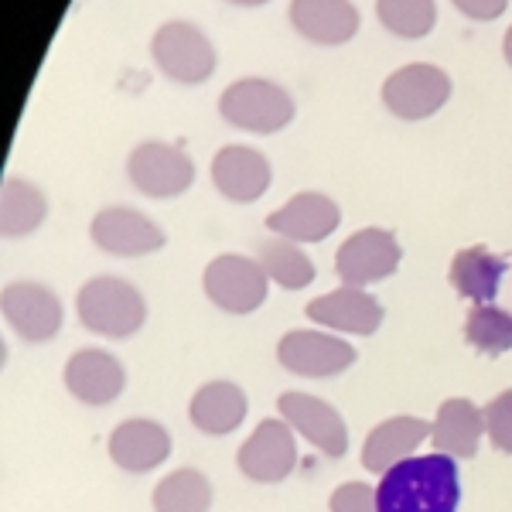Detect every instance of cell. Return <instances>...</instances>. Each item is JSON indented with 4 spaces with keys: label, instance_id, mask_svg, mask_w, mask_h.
<instances>
[{
    "label": "cell",
    "instance_id": "obj_31",
    "mask_svg": "<svg viewBox=\"0 0 512 512\" xmlns=\"http://www.w3.org/2000/svg\"><path fill=\"white\" fill-rule=\"evenodd\" d=\"M451 4L472 21H495L499 14H506L509 0H451Z\"/></svg>",
    "mask_w": 512,
    "mask_h": 512
},
{
    "label": "cell",
    "instance_id": "obj_33",
    "mask_svg": "<svg viewBox=\"0 0 512 512\" xmlns=\"http://www.w3.org/2000/svg\"><path fill=\"white\" fill-rule=\"evenodd\" d=\"M229 4H239V7H260V4H267V0H229Z\"/></svg>",
    "mask_w": 512,
    "mask_h": 512
},
{
    "label": "cell",
    "instance_id": "obj_21",
    "mask_svg": "<svg viewBox=\"0 0 512 512\" xmlns=\"http://www.w3.org/2000/svg\"><path fill=\"white\" fill-rule=\"evenodd\" d=\"M482 434H485V417L472 400L451 396V400H444L441 407H437L431 441L441 454H451V458H475Z\"/></svg>",
    "mask_w": 512,
    "mask_h": 512
},
{
    "label": "cell",
    "instance_id": "obj_23",
    "mask_svg": "<svg viewBox=\"0 0 512 512\" xmlns=\"http://www.w3.org/2000/svg\"><path fill=\"white\" fill-rule=\"evenodd\" d=\"M506 277V263L485 246H468L451 260V284L472 304H492Z\"/></svg>",
    "mask_w": 512,
    "mask_h": 512
},
{
    "label": "cell",
    "instance_id": "obj_29",
    "mask_svg": "<svg viewBox=\"0 0 512 512\" xmlns=\"http://www.w3.org/2000/svg\"><path fill=\"white\" fill-rule=\"evenodd\" d=\"M485 417V434H489L495 451L512 454V390L499 393L489 407L482 410Z\"/></svg>",
    "mask_w": 512,
    "mask_h": 512
},
{
    "label": "cell",
    "instance_id": "obj_15",
    "mask_svg": "<svg viewBox=\"0 0 512 512\" xmlns=\"http://www.w3.org/2000/svg\"><path fill=\"white\" fill-rule=\"evenodd\" d=\"M315 325H325L332 332L345 335H373L383 325V304L373 294L359 291V287H338L332 294H321L304 308Z\"/></svg>",
    "mask_w": 512,
    "mask_h": 512
},
{
    "label": "cell",
    "instance_id": "obj_6",
    "mask_svg": "<svg viewBox=\"0 0 512 512\" xmlns=\"http://www.w3.org/2000/svg\"><path fill=\"white\" fill-rule=\"evenodd\" d=\"M451 99V79L444 69L410 62L383 82V103L400 120H427Z\"/></svg>",
    "mask_w": 512,
    "mask_h": 512
},
{
    "label": "cell",
    "instance_id": "obj_14",
    "mask_svg": "<svg viewBox=\"0 0 512 512\" xmlns=\"http://www.w3.org/2000/svg\"><path fill=\"white\" fill-rule=\"evenodd\" d=\"M65 386L79 403L89 407H106L123 393L127 386V373L117 355L103 349H79L65 362Z\"/></svg>",
    "mask_w": 512,
    "mask_h": 512
},
{
    "label": "cell",
    "instance_id": "obj_2",
    "mask_svg": "<svg viewBox=\"0 0 512 512\" xmlns=\"http://www.w3.org/2000/svg\"><path fill=\"white\" fill-rule=\"evenodd\" d=\"M294 99L280 82L250 76L222 89L219 113L226 123L246 134H277L294 120Z\"/></svg>",
    "mask_w": 512,
    "mask_h": 512
},
{
    "label": "cell",
    "instance_id": "obj_27",
    "mask_svg": "<svg viewBox=\"0 0 512 512\" xmlns=\"http://www.w3.org/2000/svg\"><path fill=\"white\" fill-rule=\"evenodd\" d=\"M465 338L485 355H506L512 349V315L495 304H475L465 321Z\"/></svg>",
    "mask_w": 512,
    "mask_h": 512
},
{
    "label": "cell",
    "instance_id": "obj_11",
    "mask_svg": "<svg viewBox=\"0 0 512 512\" xmlns=\"http://www.w3.org/2000/svg\"><path fill=\"white\" fill-rule=\"evenodd\" d=\"M297 448L294 427L287 420H260V427L246 437L236 454V465L250 482L277 485L294 472Z\"/></svg>",
    "mask_w": 512,
    "mask_h": 512
},
{
    "label": "cell",
    "instance_id": "obj_28",
    "mask_svg": "<svg viewBox=\"0 0 512 512\" xmlns=\"http://www.w3.org/2000/svg\"><path fill=\"white\" fill-rule=\"evenodd\" d=\"M376 14L386 31L396 38H424L437 24V4L434 0H376Z\"/></svg>",
    "mask_w": 512,
    "mask_h": 512
},
{
    "label": "cell",
    "instance_id": "obj_30",
    "mask_svg": "<svg viewBox=\"0 0 512 512\" xmlns=\"http://www.w3.org/2000/svg\"><path fill=\"white\" fill-rule=\"evenodd\" d=\"M328 509L332 512H379L376 489H369L366 482H345L332 492Z\"/></svg>",
    "mask_w": 512,
    "mask_h": 512
},
{
    "label": "cell",
    "instance_id": "obj_3",
    "mask_svg": "<svg viewBox=\"0 0 512 512\" xmlns=\"http://www.w3.org/2000/svg\"><path fill=\"white\" fill-rule=\"evenodd\" d=\"M79 321L103 338L134 335L147 318V304L134 284L120 277H93L76 297Z\"/></svg>",
    "mask_w": 512,
    "mask_h": 512
},
{
    "label": "cell",
    "instance_id": "obj_12",
    "mask_svg": "<svg viewBox=\"0 0 512 512\" xmlns=\"http://www.w3.org/2000/svg\"><path fill=\"white\" fill-rule=\"evenodd\" d=\"M89 236H93L99 250L113 256H147L168 243L158 222H151L137 209H127V205L96 212V219L89 222Z\"/></svg>",
    "mask_w": 512,
    "mask_h": 512
},
{
    "label": "cell",
    "instance_id": "obj_18",
    "mask_svg": "<svg viewBox=\"0 0 512 512\" xmlns=\"http://www.w3.org/2000/svg\"><path fill=\"white\" fill-rule=\"evenodd\" d=\"M212 181L229 202H256L270 188V161L246 144H229L212 158Z\"/></svg>",
    "mask_w": 512,
    "mask_h": 512
},
{
    "label": "cell",
    "instance_id": "obj_22",
    "mask_svg": "<svg viewBox=\"0 0 512 512\" xmlns=\"http://www.w3.org/2000/svg\"><path fill=\"white\" fill-rule=\"evenodd\" d=\"M188 417H192V424L202 434H233L246 417V393L236 383H229V379L205 383L192 396V403H188Z\"/></svg>",
    "mask_w": 512,
    "mask_h": 512
},
{
    "label": "cell",
    "instance_id": "obj_20",
    "mask_svg": "<svg viewBox=\"0 0 512 512\" xmlns=\"http://www.w3.org/2000/svg\"><path fill=\"white\" fill-rule=\"evenodd\" d=\"M291 24L315 45H345L359 31L352 0H291Z\"/></svg>",
    "mask_w": 512,
    "mask_h": 512
},
{
    "label": "cell",
    "instance_id": "obj_26",
    "mask_svg": "<svg viewBox=\"0 0 512 512\" xmlns=\"http://www.w3.org/2000/svg\"><path fill=\"white\" fill-rule=\"evenodd\" d=\"M212 482L195 468H178L154 489V512H209Z\"/></svg>",
    "mask_w": 512,
    "mask_h": 512
},
{
    "label": "cell",
    "instance_id": "obj_25",
    "mask_svg": "<svg viewBox=\"0 0 512 512\" xmlns=\"http://www.w3.org/2000/svg\"><path fill=\"white\" fill-rule=\"evenodd\" d=\"M256 260L267 270V277L284 291H301V287H308L315 280V263L308 260V253L294 239H263V243H256Z\"/></svg>",
    "mask_w": 512,
    "mask_h": 512
},
{
    "label": "cell",
    "instance_id": "obj_4",
    "mask_svg": "<svg viewBox=\"0 0 512 512\" xmlns=\"http://www.w3.org/2000/svg\"><path fill=\"white\" fill-rule=\"evenodd\" d=\"M151 55L158 69L181 86H198L216 69V48L192 21H164L154 31Z\"/></svg>",
    "mask_w": 512,
    "mask_h": 512
},
{
    "label": "cell",
    "instance_id": "obj_16",
    "mask_svg": "<svg viewBox=\"0 0 512 512\" xmlns=\"http://www.w3.org/2000/svg\"><path fill=\"white\" fill-rule=\"evenodd\" d=\"M342 222V212L328 195L318 192H301L294 195L291 202H284L277 212L267 216V229L284 239H294V243H321L338 229Z\"/></svg>",
    "mask_w": 512,
    "mask_h": 512
},
{
    "label": "cell",
    "instance_id": "obj_13",
    "mask_svg": "<svg viewBox=\"0 0 512 512\" xmlns=\"http://www.w3.org/2000/svg\"><path fill=\"white\" fill-rule=\"evenodd\" d=\"M277 407H280V417H284L304 441H311L318 451H325L328 458H342V454L349 451V431H345V420L332 403L291 390V393H280Z\"/></svg>",
    "mask_w": 512,
    "mask_h": 512
},
{
    "label": "cell",
    "instance_id": "obj_8",
    "mask_svg": "<svg viewBox=\"0 0 512 512\" xmlns=\"http://www.w3.org/2000/svg\"><path fill=\"white\" fill-rule=\"evenodd\" d=\"M127 175L137 192L151 198H175L192 188L195 164L181 147H171L164 140H144L130 151Z\"/></svg>",
    "mask_w": 512,
    "mask_h": 512
},
{
    "label": "cell",
    "instance_id": "obj_5",
    "mask_svg": "<svg viewBox=\"0 0 512 512\" xmlns=\"http://www.w3.org/2000/svg\"><path fill=\"white\" fill-rule=\"evenodd\" d=\"M202 287L216 308L229 311V315H250L267 301L270 277L260 267V260L239 253H222L205 267Z\"/></svg>",
    "mask_w": 512,
    "mask_h": 512
},
{
    "label": "cell",
    "instance_id": "obj_19",
    "mask_svg": "<svg viewBox=\"0 0 512 512\" xmlns=\"http://www.w3.org/2000/svg\"><path fill=\"white\" fill-rule=\"evenodd\" d=\"M168 454H171L168 431L144 417L123 420L110 437V458H113V465L123 468V472L144 475V472H151V468H158Z\"/></svg>",
    "mask_w": 512,
    "mask_h": 512
},
{
    "label": "cell",
    "instance_id": "obj_9",
    "mask_svg": "<svg viewBox=\"0 0 512 512\" xmlns=\"http://www.w3.org/2000/svg\"><path fill=\"white\" fill-rule=\"evenodd\" d=\"M0 311H4L7 328H14V335L31 345L48 342L62 328V301L35 280L7 284L4 297H0Z\"/></svg>",
    "mask_w": 512,
    "mask_h": 512
},
{
    "label": "cell",
    "instance_id": "obj_17",
    "mask_svg": "<svg viewBox=\"0 0 512 512\" xmlns=\"http://www.w3.org/2000/svg\"><path fill=\"white\" fill-rule=\"evenodd\" d=\"M434 424L420 417H390L369 431L366 444H362V468L373 475H386L400 461L414 458V451L431 437Z\"/></svg>",
    "mask_w": 512,
    "mask_h": 512
},
{
    "label": "cell",
    "instance_id": "obj_24",
    "mask_svg": "<svg viewBox=\"0 0 512 512\" xmlns=\"http://www.w3.org/2000/svg\"><path fill=\"white\" fill-rule=\"evenodd\" d=\"M45 219L48 202L41 195V188L24 178H7L4 188H0V233L7 239H24L41 229Z\"/></svg>",
    "mask_w": 512,
    "mask_h": 512
},
{
    "label": "cell",
    "instance_id": "obj_1",
    "mask_svg": "<svg viewBox=\"0 0 512 512\" xmlns=\"http://www.w3.org/2000/svg\"><path fill=\"white\" fill-rule=\"evenodd\" d=\"M458 502V465L441 451L400 461L376 485L379 512H458Z\"/></svg>",
    "mask_w": 512,
    "mask_h": 512
},
{
    "label": "cell",
    "instance_id": "obj_7",
    "mask_svg": "<svg viewBox=\"0 0 512 512\" xmlns=\"http://www.w3.org/2000/svg\"><path fill=\"white\" fill-rule=\"evenodd\" d=\"M403 260V250L390 229H359L338 246L335 253V274L342 287H369L376 280L396 274Z\"/></svg>",
    "mask_w": 512,
    "mask_h": 512
},
{
    "label": "cell",
    "instance_id": "obj_10",
    "mask_svg": "<svg viewBox=\"0 0 512 512\" xmlns=\"http://www.w3.org/2000/svg\"><path fill=\"white\" fill-rule=\"evenodd\" d=\"M277 359L287 373L304 376V379H328L338 376L342 369H349L355 362V349L345 338L328 335V332H287L277 342Z\"/></svg>",
    "mask_w": 512,
    "mask_h": 512
},
{
    "label": "cell",
    "instance_id": "obj_32",
    "mask_svg": "<svg viewBox=\"0 0 512 512\" xmlns=\"http://www.w3.org/2000/svg\"><path fill=\"white\" fill-rule=\"evenodd\" d=\"M502 55H506V62L512 65V28L506 31V41H502Z\"/></svg>",
    "mask_w": 512,
    "mask_h": 512
}]
</instances>
